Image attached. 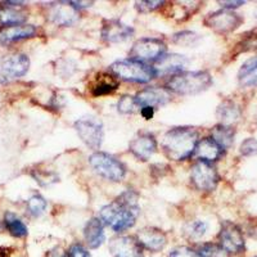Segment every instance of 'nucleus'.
Returning <instances> with one entry per match:
<instances>
[{
    "instance_id": "obj_1",
    "label": "nucleus",
    "mask_w": 257,
    "mask_h": 257,
    "mask_svg": "<svg viewBox=\"0 0 257 257\" xmlns=\"http://www.w3.org/2000/svg\"><path fill=\"white\" fill-rule=\"evenodd\" d=\"M138 199L139 196L134 190L128 189L121 193L112 203L104 206L100 210L99 216L103 224L117 233L133 228L141 213Z\"/></svg>"
},
{
    "instance_id": "obj_2",
    "label": "nucleus",
    "mask_w": 257,
    "mask_h": 257,
    "mask_svg": "<svg viewBox=\"0 0 257 257\" xmlns=\"http://www.w3.org/2000/svg\"><path fill=\"white\" fill-rule=\"evenodd\" d=\"M197 142L198 133L194 127H174L162 138V149L170 160L184 161L193 156Z\"/></svg>"
},
{
    "instance_id": "obj_3",
    "label": "nucleus",
    "mask_w": 257,
    "mask_h": 257,
    "mask_svg": "<svg viewBox=\"0 0 257 257\" xmlns=\"http://www.w3.org/2000/svg\"><path fill=\"white\" fill-rule=\"evenodd\" d=\"M211 85L212 77L206 71H183L167 80L166 88L180 95H193L206 91Z\"/></svg>"
},
{
    "instance_id": "obj_4",
    "label": "nucleus",
    "mask_w": 257,
    "mask_h": 257,
    "mask_svg": "<svg viewBox=\"0 0 257 257\" xmlns=\"http://www.w3.org/2000/svg\"><path fill=\"white\" fill-rule=\"evenodd\" d=\"M109 71L118 79L137 84H147L156 77L152 66L130 58L113 62L109 66Z\"/></svg>"
},
{
    "instance_id": "obj_5",
    "label": "nucleus",
    "mask_w": 257,
    "mask_h": 257,
    "mask_svg": "<svg viewBox=\"0 0 257 257\" xmlns=\"http://www.w3.org/2000/svg\"><path fill=\"white\" fill-rule=\"evenodd\" d=\"M89 164L98 175L109 181H121L126 175L125 165L108 153L94 152L89 157Z\"/></svg>"
},
{
    "instance_id": "obj_6",
    "label": "nucleus",
    "mask_w": 257,
    "mask_h": 257,
    "mask_svg": "<svg viewBox=\"0 0 257 257\" xmlns=\"http://www.w3.org/2000/svg\"><path fill=\"white\" fill-rule=\"evenodd\" d=\"M167 47L164 41L157 38H142L137 40L128 53L130 59L148 63H156L160 58L166 54Z\"/></svg>"
},
{
    "instance_id": "obj_7",
    "label": "nucleus",
    "mask_w": 257,
    "mask_h": 257,
    "mask_svg": "<svg viewBox=\"0 0 257 257\" xmlns=\"http://www.w3.org/2000/svg\"><path fill=\"white\" fill-rule=\"evenodd\" d=\"M30 68V58L24 53H13L0 58V82L8 84L25 76Z\"/></svg>"
},
{
    "instance_id": "obj_8",
    "label": "nucleus",
    "mask_w": 257,
    "mask_h": 257,
    "mask_svg": "<svg viewBox=\"0 0 257 257\" xmlns=\"http://www.w3.org/2000/svg\"><path fill=\"white\" fill-rule=\"evenodd\" d=\"M75 130L89 148L99 149L103 143V123L95 117H82L75 122Z\"/></svg>"
},
{
    "instance_id": "obj_9",
    "label": "nucleus",
    "mask_w": 257,
    "mask_h": 257,
    "mask_svg": "<svg viewBox=\"0 0 257 257\" xmlns=\"http://www.w3.org/2000/svg\"><path fill=\"white\" fill-rule=\"evenodd\" d=\"M192 184L202 192H211L219 184L220 176L216 169L205 161H197L190 169Z\"/></svg>"
},
{
    "instance_id": "obj_10",
    "label": "nucleus",
    "mask_w": 257,
    "mask_h": 257,
    "mask_svg": "<svg viewBox=\"0 0 257 257\" xmlns=\"http://www.w3.org/2000/svg\"><path fill=\"white\" fill-rule=\"evenodd\" d=\"M219 244L229 254H238L244 252L245 242L239 226L231 221L222 222L219 233Z\"/></svg>"
},
{
    "instance_id": "obj_11",
    "label": "nucleus",
    "mask_w": 257,
    "mask_h": 257,
    "mask_svg": "<svg viewBox=\"0 0 257 257\" xmlns=\"http://www.w3.org/2000/svg\"><path fill=\"white\" fill-rule=\"evenodd\" d=\"M242 24V16L233 11H228V9H221V11L210 13L205 18L206 26L215 30L216 32H220V34H229V32L237 30Z\"/></svg>"
},
{
    "instance_id": "obj_12",
    "label": "nucleus",
    "mask_w": 257,
    "mask_h": 257,
    "mask_svg": "<svg viewBox=\"0 0 257 257\" xmlns=\"http://www.w3.org/2000/svg\"><path fill=\"white\" fill-rule=\"evenodd\" d=\"M135 239L141 244L143 249L149 252H160L166 247L167 237L161 229L157 228H143L138 231Z\"/></svg>"
},
{
    "instance_id": "obj_13",
    "label": "nucleus",
    "mask_w": 257,
    "mask_h": 257,
    "mask_svg": "<svg viewBox=\"0 0 257 257\" xmlns=\"http://www.w3.org/2000/svg\"><path fill=\"white\" fill-rule=\"evenodd\" d=\"M109 252L113 257H144L143 248L135 237L121 235L109 242Z\"/></svg>"
},
{
    "instance_id": "obj_14",
    "label": "nucleus",
    "mask_w": 257,
    "mask_h": 257,
    "mask_svg": "<svg viewBox=\"0 0 257 257\" xmlns=\"http://www.w3.org/2000/svg\"><path fill=\"white\" fill-rule=\"evenodd\" d=\"M135 100H137L138 105L142 107V108L149 107V108L155 109L160 105L169 103L171 100V95H170L167 89L152 86V88H147L139 91L135 95Z\"/></svg>"
},
{
    "instance_id": "obj_15",
    "label": "nucleus",
    "mask_w": 257,
    "mask_h": 257,
    "mask_svg": "<svg viewBox=\"0 0 257 257\" xmlns=\"http://www.w3.org/2000/svg\"><path fill=\"white\" fill-rule=\"evenodd\" d=\"M102 39L107 43H122L130 39L134 34L132 26L122 24L118 20L105 21L102 27Z\"/></svg>"
},
{
    "instance_id": "obj_16",
    "label": "nucleus",
    "mask_w": 257,
    "mask_h": 257,
    "mask_svg": "<svg viewBox=\"0 0 257 257\" xmlns=\"http://www.w3.org/2000/svg\"><path fill=\"white\" fill-rule=\"evenodd\" d=\"M128 149L137 158L142 161H147L152 157L156 151H157V141H156V138L152 134L142 133L130 142Z\"/></svg>"
},
{
    "instance_id": "obj_17",
    "label": "nucleus",
    "mask_w": 257,
    "mask_h": 257,
    "mask_svg": "<svg viewBox=\"0 0 257 257\" xmlns=\"http://www.w3.org/2000/svg\"><path fill=\"white\" fill-rule=\"evenodd\" d=\"M188 59L181 54H165L162 58L158 59L152 66L155 70L156 77L160 75H176L179 72H183V68L187 66Z\"/></svg>"
},
{
    "instance_id": "obj_18",
    "label": "nucleus",
    "mask_w": 257,
    "mask_h": 257,
    "mask_svg": "<svg viewBox=\"0 0 257 257\" xmlns=\"http://www.w3.org/2000/svg\"><path fill=\"white\" fill-rule=\"evenodd\" d=\"M22 4V2H7L6 6H0V25L4 27L24 25L27 15L18 8Z\"/></svg>"
},
{
    "instance_id": "obj_19",
    "label": "nucleus",
    "mask_w": 257,
    "mask_h": 257,
    "mask_svg": "<svg viewBox=\"0 0 257 257\" xmlns=\"http://www.w3.org/2000/svg\"><path fill=\"white\" fill-rule=\"evenodd\" d=\"M193 155L198 157V161H205V162L211 164V162L220 160V157L224 155V149L213 141L212 138H203L197 142Z\"/></svg>"
},
{
    "instance_id": "obj_20",
    "label": "nucleus",
    "mask_w": 257,
    "mask_h": 257,
    "mask_svg": "<svg viewBox=\"0 0 257 257\" xmlns=\"http://www.w3.org/2000/svg\"><path fill=\"white\" fill-rule=\"evenodd\" d=\"M36 27L34 25H17V26L3 27L0 30V44H11L16 41L34 38Z\"/></svg>"
},
{
    "instance_id": "obj_21",
    "label": "nucleus",
    "mask_w": 257,
    "mask_h": 257,
    "mask_svg": "<svg viewBox=\"0 0 257 257\" xmlns=\"http://www.w3.org/2000/svg\"><path fill=\"white\" fill-rule=\"evenodd\" d=\"M84 238L89 248L96 249L104 243V224L98 217H93L86 222L84 228Z\"/></svg>"
},
{
    "instance_id": "obj_22",
    "label": "nucleus",
    "mask_w": 257,
    "mask_h": 257,
    "mask_svg": "<svg viewBox=\"0 0 257 257\" xmlns=\"http://www.w3.org/2000/svg\"><path fill=\"white\" fill-rule=\"evenodd\" d=\"M61 6L53 7L52 12H50V20L58 26H71L77 21L79 15L75 8L70 6L67 2H62L59 3Z\"/></svg>"
},
{
    "instance_id": "obj_23",
    "label": "nucleus",
    "mask_w": 257,
    "mask_h": 257,
    "mask_svg": "<svg viewBox=\"0 0 257 257\" xmlns=\"http://www.w3.org/2000/svg\"><path fill=\"white\" fill-rule=\"evenodd\" d=\"M238 81L244 88L257 86V57L249 58L242 64L238 72Z\"/></svg>"
},
{
    "instance_id": "obj_24",
    "label": "nucleus",
    "mask_w": 257,
    "mask_h": 257,
    "mask_svg": "<svg viewBox=\"0 0 257 257\" xmlns=\"http://www.w3.org/2000/svg\"><path fill=\"white\" fill-rule=\"evenodd\" d=\"M217 118L221 121L222 125L231 126V123L237 122L240 118V108L233 100H224L217 107Z\"/></svg>"
},
{
    "instance_id": "obj_25",
    "label": "nucleus",
    "mask_w": 257,
    "mask_h": 257,
    "mask_svg": "<svg viewBox=\"0 0 257 257\" xmlns=\"http://www.w3.org/2000/svg\"><path fill=\"white\" fill-rule=\"evenodd\" d=\"M118 88V81L112 75L100 73L98 75L91 86V94L94 96H103L113 93Z\"/></svg>"
},
{
    "instance_id": "obj_26",
    "label": "nucleus",
    "mask_w": 257,
    "mask_h": 257,
    "mask_svg": "<svg viewBox=\"0 0 257 257\" xmlns=\"http://www.w3.org/2000/svg\"><path fill=\"white\" fill-rule=\"evenodd\" d=\"M211 135H212L213 141L216 142L225 151V149L230 148L231 144H233L234 137H235V130L231 126L219 123V125L213 126Z\"/></svg>"
},
{
    "instance_id": "obj_27",
    "label": "nucleus",
    "mask_w": 257,
    "mask_h": 257,
    "mask_svg": "<svg viewBox=\"0 0 257 257\" xmlns=\"http://www.w3.org/2000/svg\"><path fill=\"white\" fill-rule=\"evenodd\" d=\"M4 225L11 235L16 238H25L29 234L27 226L20 217L13 212H7L4 216Z\"/></svg>"
},
{
    "instance_id": "obj_28",
    "label": "nucleus",
    "mask_w": 257,
    "mask_h": 257,
    "mask_svg": "<svg viewBox=\"0 0 257 257\" xmlns=\"http://www.w3.org/2000/svg\"><path fill=\"white\" fill-rule=\"evenodd\" d=\"M208 230V224L202 220H194L185 225L184 233L189 239H201Z\"/></svg>"
},
{
    "instance_id": "obj_29",
    "label": "nucleus",
    "mask_w": 257,
    "mask_h": 257,
    "mask_svg": "<svg viewBox=\"0 0 257 257\" xmlns=\"http://www.w3.org/2000/svg\"><path fill=\"white\" fill-rule=\"evenodd\" d=\"M197 251L203 257H229V253L222 248L219 243H202L198 245Z\"/></svg>"
},
{
    "instance_id": "obj_30",
    "label": "nucleus",
    "mask_w": 257,
    "mask_h": 257,
    "mask_svg": "<svg viewBox=\"0 0 257 257\" xmlns=\"http://www.w3.org/2000/svg\"><path fill=\"white\" fill-rule=\"evenodd\" d=\"M47 201L40 194H35L27 201V208H29L30 213L34 215V216H40L41 213H44V211L47 210Z\"/></svg>"
},
{
    "instance_id": "obj_31",
    "label": "nucleus",
    "mask_w": 257,
    "mask_h": 257,
    "mask_svg": "<svg viewBox=\"0 0 257 257\" xmlns=\"http://www.w3.org/2000/svg\"><path fill=\"white\" fill-rule=\"evenodd\" d=\"M198 40V35H197L196 32L192 31L176 32L175 35L173 36L174 43L178 45H181V47H193Z\"/></svg>"
},
{
    "instance_id": "obj_32",
    "label": "nucleus",
    "mask_w": 257,
    "mask_h": 257,
    "mask_svg": "<svg viewBox=\"0 0 257 257\" xmlns=\"http://www.w3.org/2000/svg\"><path fill=\"white\" fill-rule=\"evenodd\" d=\"M138 108H139V105H138L137 100H135V96L132 95L121 96L118 103H117V111L123 114L134 113Z\"/></svg>"
},
{
    "instance_id": "obj_33",
    "label": "nucleus",
    "mask_w": 257,
    "mask_h": 257,
    "mask_svg": "<svg viewBox=\"0 0 257 257\" xmlns=\"http://www.w3.org/2000/svg\"><path fill=\"white\" fill-rule=\"evenodd\" d=\"M240 155L244 157H251V156L257 155V141L254 138H247L242 142L239 147Z\"/></svg>"
},
{
    "instance_id": "obj_34",
    "label": "nucleus",
    "mask_w": 257,
    "mask_h": 257,
    "mask_svg": "<svg viewBox=\"0 0 257 257\" xmlns=\"http://www.w3.org/2000/svg\"><path fill=\"white\" fill-rule=\"evenodd\" d=\"M169 257H203L199 253L197 249L190 248V247H185V245H180L176 247L173 251L170 252Z\"/></svg>"
},
{
    "instance_id": "obj_35",
    "label": "nucleus",
    "mask_w": 257,
    "mask_h": 257,
    "mask_svg": "<svg viewBox=\"0 0 257 257\" xmlns=\"http://www.w3.org/2000/svg\"><path fill=\"white\" fill-rule=\"evenodd\" d=\"M164 4L165 2H161V0H156V2H137L135 3V8L142 13H148L161 8Z\"/></svg>"
},
{
    "instance_id": "obj_36",
    "label": "nucleus",
    "mask_w": 257,
    "mask_h": 257,
    "mask_svg": "<svg viewBox=\"0 0 257 257\" xmlns=\"http://www.w3.org/2000/svg\"><path fill=\"white\" fill-rule=\"evenodd\" d=\"M67 257H93L90 252L80 243H73L67 249Z\"/></svg>"
},
{
    "instance_id": "obj_37",
    "label": "nucleus",
    "mask_w": 257,
    "mask_h": 257,
    "mask_svg": "<svg viewBox=\"0 0 257 257\" xmlns=\"http://www.w3.org/2000/svg\"><path fill=\"white\" fill-rule=\"evenodd\" d=\"M245 2H219L220 6L222 7V8L228 9V11H233L234 8H238V7L243 6Z\"/></svg>"
},
{
    "instance_id": "obj_38",
    "label": "nucleus",
    "mask_w": 257,
    "mask_h": 257,
    "mask_svg": "<svg viewBox=\"0 0 257 257\" xmlns=\"http://www.w3.org/2000/svg\"><path fill=\"white\" fill-rule=\"evenodd\" d=\"M72 8L81 9V8H88V7L93 6V2H67Z\"/></svg>"
},
{
    "instance_id": "obj_39",
    "label": "nucleus",
    "mask_w": 257,
    "mask_h": 257,
    "mask_svg": "<svg viewBox=\"0 0 257 257\" xmlns=\"http://www.w3.org/2000/svg\"><path fill=\"white\" fill-rule=\"evenodd\" d=\"M141 113L146 120H151L153 117V114H155V109L149 108V107H144V108L141 109Z\"/></svg>"
},
{
    "instance_id": "obj_40",
    "label": "nucleus",
    "mask_w": 257,
    "mask_h": 257,
    "mask_svg": "<svg viewBox=\"0 0 257 257\" xmlns=\"http://www.w3.org/2000/svg\"><path fill=\"white\" fill-rule=\"evenodd\" d=\"M256 121H257V116H256Z\"/></svg>"
}]
</instances>
